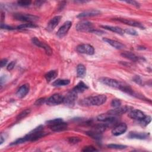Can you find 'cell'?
Wrapping results in <instances>:
<instances>
[{
  "instance_id": "6da1fadb",
  "label": "cell",
  "mask_w": 152,
  "mask_h": 152,
  "mask_svg": "<svg viewBox=\"0 0 152 152\" xmlns=\"http://www.w3.org/2000/svg\"><path fill=\"white\" fill-rule=\"evenodd\" d=\"M107 97L104 94H99L84 98L79 102V104L82 106H100L105 103Z\"/></svg>"
},
{
  "instance_id": "7a4b0ae2",
  "label": "cell",
  "mask_w": 152,
  "mask_h": 152,
  "mask_svg": "<svg viewBox=\"0 0 152 152\" xmlns=\"http://www.w3.org/2000/svg\"><path fill=\"white\" fill-rule=\"evenodd\" d=\"M43 126L42 125H40L36 128H34L33 130H32L31 132H30L28 134L23 137L24 141H36L42 137L45 136L46 135V133L43 131Z\"/></svg>"
},
{
  "instance_id": "3957f363",
  "label": "cell",
  "mask_w": 152,
  "mask_h": 152,
  "mask_svg": "<svg viewBox=\"0 0 152 152\" xmlns=\"http://www.w3.org/2000/svg\"><path fill=\"white\" fill-rule=\"evenodd\" d=\"M99 81L105 85H107L109 87L118 88L119 90H121L122 88L125 86V84H123L122 83H121L119 81H117L115 79H112V78H108V77L100 78L99 79Z\"/></svg>"
},
{
  "instance_id": "277c9868",
  "label": "cell",
  "mask_w": 152,
  "mask_h": 152,
  "mask_svg": "<svg viewBox=\"0 0 152 152\" xmlns=\"http://www.w3.org/2000/svg\"><path fill=\"white\" fill-rule=\"evenodd\" d=\"M75 28L77 30L83 32H91L94 30L93 24L91 22L86 20H83L78 23Z\"/></svg>"
},
{
  "instance_id": "5b68a950",
  "label": "cell",
  "mask_w": 152,
  "mask_h": 152,
  "mask_svg": "<svg viewBox=\"0 0 152 152\" xmlns=\"http://www.w3.org/2000/svg\"><path fill=\"white\" fill-rule=\"evenodd\" d=\"M14 18L19 21H26L28 23H32L38 20L39 17L33 15L28 14H15Z\"/></svg>"
},
{
  "instance_id": "8992f818",
  "label": "cell",
  "mask_w": 152,
  "mask_h": 152,
  "mask_svg": "<svg viewBox=\"0 0 152 152\" xmlns=\"http://www.w3.org/2000/svg\"><path fill=\"white\" fill-rule=\"evenodd\" d=\"M64 97L59 94H55L46 100V103L49 106H54L63 103Z\"/></svg>"
},
{
  "instance_id": "52a82bcc",
  "label": "cell",
  "mask_w": 152,
  "mask_h": 152,
  "mask_svg": "<svg viewBox=\"0 0 152 152\" xmlns=\"http://www.w3.org/2000/svg\"><path fill=\"white\" fill-rule=\"evenodd\" d=\"M76 50L79 53L87 54L89 55H93L94 53V48L91 45L88 44L80 45L76 48Z\"/></svg>"
},
{
  "instance_id": "ba28073f",
  "label": "cell",
  "mask_w": 152,
  "mask_h": 152,
  "mask_svg": "<svg viewBox=\"0 0 152 152\" xmlns=\"http://www.w3.org/2000/svg\"><path fill=\"white\" fill-rule=\"evenodd\" d=\"M116 116L108 113L101 114L97 117V120L100 122H104L106 125L109 124L115 123L116 121Z\"/></svg>"
},
{
  "instance_id": "9c48e42d",
  "label": "cell",
  "mask_w": 152,
  "mask_h": 152,
  "mask_svg": "<svg viewBox=\"0 0 152 152\" xmlns=\"http://www.w3.org/2000/svg\"><path fill=\"white\" fill-rule=\"evenodd\" d=\"M77 99V93L73 90L71 91L65 97H64L63 103L68 106H72Z\"/></svg>"
},
{
  "instance_id": "30bf717a",
  "label": "cell",
  "mask_w": 152,
  "mask_h": 152,
  "mask_svg": "<svg viewBox=\"0 0 152 152\" xmlns=\"http://www.w3.org/2000/svg\"><path fill=\"white\" fill-rule=\"evenodd\" d=\"M31 41H32L33 43L35 45H36L37 46L45 50L46 54H48L49 55H50L52 53V50L51 49L50 46H48V45L43 43L42 42L40 41L37 38L33 37L31 39Z\"/></svg>"
},
{
  "instance_id": "8fae6325",
  "label": "cell",
  "mask_w": 152,
  "mask_h": 152,
  "mask_svg": "<svg viewBox=\"0 0 152 152\" xmlns=\"http://www.w3.org/2000/svg\"><path fill=\"white\" fill-rule=\"evenodd\" d=\"M72 26V23L69 21H66L58 30L56 33V35L59 37H62L66 35V34L69 31L70 27Z\"/></svg>"
},
{
  "instance_id": "7c38bea8",
  "label": "cell",
  "mask_w": 152,
  "mask_h": 152,
  "mask_svg": "<svg viewBox=\"0 0 152 152\" xmlns=\"http://www.w3.org/2000/svg\"><path fill=\"white\" fill-rule=\"evenodd\" d=\"M113 20H115L116 21H118L119 22H121L124 24L129 25L130 26L137 27H139V28H144L143 26L140 22L135 21V20L126 19V18H115Z\"/></svg>"
},
{
  "instance_id": "4fadbf2b",
  "label": "cell",
  "mask_w": 152,
  "mask_h": 152,
  "mask_svg": "<svg viewBox=\"0 0 152 152\" xmlns=\"http://www.w3.org/2000/svg\"><path fill=\"white\" fill-rule=\"evenodd\" d=\"M126 129H127L126 125L124 123H121L116 125L113 128V129L112 130V134L115 136H118L125 132V131H126Z\"/></svg>"
},
{
  "instance_id": "5bb4252c",
  "label": "cell",
  "mask_w": 152,
  "mask_h": 152,
  "mask_svg": "<svg viewBox=\"0 0 152 152\" xmlns=\"http://www.w3.org/2000/svg\"><path fill=\"white\" fill-rule=\"evenodd\" d=\"M128 116L132 119L141 121L145 117V114L143 112L138 109H134L129 112L128 113Z\"/></svg>"
},
{
  "instance_id": "9a60e30c",
  "label": "cell",
  "mask_w": 152,
  "mask_h": 152,
  "mask_svg": "<svg viewBox=\"0 0 152 152\" xmlns=\"http://www.w3.org/2000/svg\"><path fill=\"white\" fill-rule=\"evenodd\" d=\"M49 128L53 131L55 132H59L64 131L67 129L68 128V124L64 121L56 123L55 124H53L52 125L49 126Z\"/></svg>"
},
{
  "instance_id": "2e32d148",
  "label": "cell",
  "mask_w": 152,
  "mask_h": 152,
  "mask_svg": "<svg viewBox=\"0 0 152 152\" xmlns=\"http://www.w3.org/2000/svg\"><path fill=\"white\" fill-rule=\"evenodd\" d=\"M128 110H129V107L127 106H123V107L119 106L118 107H116L113 109L109 110L107 112V113L116 116L118 115H121L126 113Z\"/></svg>"
},
{
  "instance_id": "e0dca14e",
  "label": "cell",
  "mask_w": 152,
  "mask_h": 152,
  "mask_svg": "<svg viewBox=\"0 0 152 152\" xmlns=\"http://www.w3.org/2000/svg\"><path fill=\"white\" fill-rule=\"evenodd\" d=\"M30 90V86L28 84L22 85L17 90L16 95L19 98H23L28 93Z\"/></svg>"
},
{
  "instance_id": "ac0fdd59",
  "label": "cell",
  "mask_w": 152,
  "mask_h": 152,
  "mask_svg": "<svg viewBox=\"0 0 152 152\" xmlns=\"http://www.w3.org/2000/svg\"><path fill=\"white\" fill-rule=\"evenodd\" d=\"M61 18V16H55L52 18L48 24L47 30L48 31H52L58 24Z\"/></svg>"
},
{
  "instance_id": "d6986e66",
  "label": "cell",
  "mask_w": 152,
  "mask_h": 152,
  "mask_svg": "<svg viewBox=\"0 0 152 152\" xmlns=\"http://www.w3.org/2000/svg\"><path fill=\"white\" fill-rule=\"evenodd\" d=\"M103 41L107 43L108 44L111 45L112 47H113L117 49H122L125 47L124 44H122L121 42H119L116 40H112V39H110L108 38H103Z\"/></svg>"
},
{
  "instance_id": "ffe728a7",
  "label": "cell",
  "mask_w": 152,
  "mask_h": 152,
  "mask_svg": "<svg viewBox=\"0 0 152 152\" xmlns=\"http://www.w3.org/2000/svg\"><path fill=\"white\" fill-rule=\"evenodd\" d=\"M149 134L145 132H130L128 135V137L129 138H135L140 140H144L148 137Z\"/></svg>"
},
{
  "instance_id": "44dd1931",
  "label": "cell",
  "mask_w": 152,
  "mask_h": 152,
  "mask_svg": "<svg viewBox=\"0 0 152 152\" xmlns=\"http://www.w3.org/2000/svg\"><path fill=\"white\" fill-rule=\"evenodd\" d=\"M100 14V11L97 10H92L86 11L79 14L77 15V17L84 18V17H92V16H96V15H99Z\"/></svg>"
},
{
  "instance_id": "7402d4cb",
  "label": "cell",
  "mask_w": 152,
  "mask_h": 152,
  "mask_svg": "<svg viewBox=\"0 0 152 152\" xmlns=\"http://www.w3.org/2000/svg\"><path fill=\"white\" fill-rule=\"evenodd\" d=\"M101 27L106 30H110L112 32L116 33L117 34L122 35L124 33V30H122L121 28L118 27H115V26H101Z\"/></svg>"
},
{
  "instance_id": "603a6c76",
  "label": "cell",
  "mask_w": 152,
  "mask_h": 152,
  "mask_svg": "<svg viewBox=\"0 0 152 152\" xmlns=\"http://www.w3.org/2000/svg\"><path fill=\"white\" fill-rule=\"evenodd\" d=\"M88 88V86L85 84L82 81H80L79 82L77 86L72 89V90L74 91H75V93H82L83 91H84L86 90H87Z\"/></svg>"
},
{
  "instance_id": "cb8c5ba5",
  "label": "cell",
  "mask_w": 152,
  "mask_h": 152,
  "mask_svg": "<svg viewBox=\"0 0 152 152\" xmlns=\"http://www.w3.org/2000/svg\"><path fill=\"white\" fill-rule=\"evenodd\" d=\"M121 55L123 57H124L126 59H128L131 61H137L139 59V58L137 55H135L134 53H133L131 52L125 51L121 53Z\"/></svg>"
},
{
  "instance_id": "d4e9b609",
  "label": "cell",
  "mask_w": 152,
  "mask_h": 152,
  "mask_svg": "<svg viewBox=\"0 0 152 152\" xmlns=\"http://www.w3.org/2000/svg\"><path fill=\"white\" fill-rule=\"evenodd\" d=\"M58 75V71L56 70H52L47 72L45 75V77L48 82H50V81L54 80Z\"/></svg>"
},
{
  "instance_id": "484cf974",
  "label": "cell",
  "mask_w": 152,
  "mask_h": 152,
  "mask_svg": "<svg viewBox=\"0 0 152 152\" xmlns=\"http://www.w3.org/2000/svg\"><path fill=\"white\" fill-rule=\"evenodd\" d=\"M70 83L69 80H64V79H58L52 83V85L55 87L64 86L69 84Z\"/></svg>"
},
{
  "instance_id": "4316f807",
  "label": "cell",
  "mask_w": 152,
  "mask_h": 152,
  "mask_svg": "<svg viewBox=\"0 0 152 152\" xmlns=\"http://www.w3.org/2000/svg\"><path fill=\"white\" fill-rule=\"evenodd\" d=\"M86 67L83 64H79L77 68V75L79 77H83L86 74Z\"/></svg>"
},
{
  "instance_id": "83f0119b",
  "label": "cell",
  "mask_w": 152,
  "mask_h": 152,
  "mask_svg": "<svg viewBox=\"0 0 152 152\" xmlns=\"http://www.w3.org/2000/svg\"><path fill=\"white\" fill-rule=\"evenodd\" d=\"M86 134L87 135H88L90 137H91L93 138L96 139V140H100L101 138V137H102V135H101L102 134H99V133L96 132H94V131H93L92 130L87 132Z\"/></svg>"
},
{
  "instance_id": "f1b7e54d",
  "label": "cell",
  "mask_w": 152,
  "mask_h": 152,
  "mask_svg": "<svg viewBox=\"0 0 152 152\" xmlns=\"http://www.w3.org/2000/svg\"><path fill=\"white\" fill-rule=\"evenodd\" d=\"M37 26L34 24H33L32 23H27L25 24H21L17 27L18 29H25V28H34L36 27Z\"/></svg>"
},
{
  "instance_id": "f546056e",
  "label": "cell",
  "mask_w": 152,
  "mask_h": 152,
  "mask_svg": "<svg viewBox=\"0 0 152 152\" xmlns=\"http://www.w3.org/2000/svg\"><path fill=\"white\" fill-rule=\"evenodd\" d=\"M151 117L150 116H145V117L142 119L140 121V124L144 126H146L151 122Z\"/></svg>"
},
{
  "instance_id": "4dcf8cb0",
  "label": "cell",
  "mask_w": 152,
  "mask_h": 152,
  "mask_svg": "<svg viewBox=\"0 0 152 152\" xmlns=\"http://www.w3.org/2000/svg\"><path fill=\"white\" fill-rule=\"evenodd\" d=\"M107 147L110 148H113V149H124L126 147V145H121V144H110L107 145Z\"/></svg>"
},
{
  "instance_id": "1f68e13d",
  "label": "cell",
  "mask_w": 152,
  "mask_h": 152,
  "mask_svg": "<svg viewBox=\"0 0 152 152\" xmlns=\"http://www.w3.org/2000/svg\"><path fill=\"white\" fill-rule=\"evenodd\" d=\"M30 113V109H26L22 112H21L18 116H17V119H21L25 117H26L27 115H28Z\"/></svg>"
},
{
  "instance_id": "d6a6232c",
  "label": "cell",
  "mask_w": 152,
  "mask_h": 152,
  "mask_svg": "<svg viewBox=\"0 0 152 152\" xmlns=\"http://www.w3.org/2000/svg\"><path fill=\"white\" fill-rule=\"evenodd\" d=\"M62 121H64L62 118H55V119H53L49 120V121H47V124L49 126L50 125H52L53 124H55L56 123H58V122H62Z\"/></svg>"
},
{
  "instance_id": "836d02e7",
  "label": "cell",
  "mask_w": 152,
  "mask_h": 152,
  "mask_svg": "<svg viewBox=\"0 0 152 152\" xmlns=\"http://www.w3.org/2000/svg\"><path fill=\"white\" fill-rule=\"evenodd\" d=\"M121 102L117 99H113L111 102V106L115 108L121 106Z\"/></svg>"
},
{
  "instance_id": "e575fe53",
  "label": "cell",
  "mask_w": 152,
  "mask_h": 152,
  "mask_svg": "<svg viewBox=\"0 0 152 152\" xmlns=\"http://www.w3.org/2000/svg\"><path fill=\"white\" fill-rule=\"evenodd\" d=\"M31 2L30 1H18L17 4L21 7H28L31 4Z\"/></svg>"
},
{
  "instance_id": "d590c367",
  "label": "cell",
  "mask_w": 152,
  "mask_h": 152,
  "mask_svg": "<svg viewBox=\"0 0 152 152\" xmlns=\"http://www.w3.org/2000/svg\"><path fill=\"white\" fill-rule=\"evenodd\" d=\"M81 140L78 137H70L68 138V141L72 144H77Z\"/></svg>"
},
{
  "instance_id": "8d00e7d4",
  "label": "cell",
  "mask_w": 152,
  "mask_h": 152,
  "mask_svg": "<svg viewBox=\"0 0 152 152\" xmlns=\"http://www.w3.org/2000/svg\"><path fill=\"white\" fill-rule=\"evenodd\" d=\"M82 151H97V150L94 147H93V146H86L84 147Z\"/></svg>"
},
{
  "instance_id": "74e56055",
  "label": "cell",
  "mask_w": 152,
  "mask_h": 152,
  "mask_svg": "<svg viewBox=\"0 0 152 152\" xmlns=\"http://www.w3.org/2000/svg\"><path fill=\"white\" fill-rule=\"evenodd\" d=\"M126 33L128 34H131V35H137V32L135 30H133V29H131V28H126L124 30V33Z\"/></svg>"
},
{
  "instance_id": "f35d334b",
  "label": "cell",
  "mask_w": 152,
  "mask_h": 152,
  "mask_svg": "<svg viewBox=\"0 0 152 152\" xmlns=\"http://www.w3.org/2000/svg\"><path fill=\"white\" fill-rule=\"evenodd\" d=\"M1 28L2 29H7V30H14V27L9 26L6 25V24H3V23L1 24Z\"/></svg>"
},
{
  "instance_id": "ab89813d",
  "label": "cell",
  "mask_w": 152,
  "mask_h": 152,
  "mask_svg": "<svg viewBox=\"0 0 152 152\" xmlns=\"http://www.w3.org/2000/svg\"><path fill=\"white\" fill-rule=\"evenodd\" d=\"M15 62H14V61H12V62H11L8 65H7V69L8 70V71H11V69H12L13 68H14V66H15Z\"/></svg>"
},
{
  "instance_id": "60d3db41",
  "label": "cell",
  "mask_w": 152,
  "mask_h": 152,
  "mask_svg": "<svg viewBox=\"0 0 152 152\" xmlns=\"http://www.w3.org/2000/svg\"><path fill=\"white\" fill-rule=\"evenodd\" d=\"M46 100H45V98L40 99L37 100L35 104H37V105H40V104H43V103H45V102L46 103Z\"/></svg>"
},
{
  "instance_id": "b9f144b4",
  "label": "cell",
  "mask_w": 152,
  "mask_h": 152,
  "mask_svg": "<svg viewBox=\"0 0 152 152\" xmlns=\"http://www.w3.org/2000/svg\"><path fill=\"white\" fill-rule=\"evenodd\" d=\"M126 2L128 3V4H130L131 5H133L137 7H139L140 6V4L138 2H137V1H126Z\"/></svg>"
},
{
  "instance_id": "7bdbcfd3",
  "label": "cell",
  "mask_w": 152,
  "mask_h": 152,
  "mask_svg": "<svg viewBox=\"0 0 152 152\" xmlns=\"http://www.w3.org/2000/svg\"><path fill=\"white\" fill-rule=\"evenodd\" d=\"M134 80L135 83H137V84H141V78H140L139 76H135L134 78Z\"/></svg>"
},
{
  "instance_id": "ee69618b",
  "label": "cell",
  "mask_w": 152,
  "mask_h": 152,
  "mask_svg": "<svg viewBox=\"0 0 152 152\" xmlns=\"http://www.w3.org/2000/svg\"><path fill=\"white\" fill-rule=\"evenodd\" d=\"M7 59H3L1 61V66L2 68L4 67L5 65H6V64H7Z\"/></svg>"
},
{
  "instance_id": "f6af8a7d",
  "label": "cell",
  "mask_w": 152,
  "mask_h": 152,
  "mask_svg": "<svg viewBox=\"0 0 152 152\" xmlns=\"http://www.w3.org/2000/svg\"><path fill=\"white\" fill-rule=\"evenodd\" d=\"M4 137H3V135H2V134H1V144H2V143H3V142H4Z\"/></svg>"
}]
</instances>
